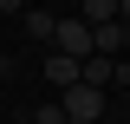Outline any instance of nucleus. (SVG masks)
Here are the masks:
<instances>
[{
  "mask_svg": "<svg viewBox=\"0 0 130 124\" xmlns=\"http://www.w3.org/2000/svg\"><path fill=\"white\" fill-rule=\"evenodd\" d=\"M117 20H124V26H130V0H117Z\"/></svg>",
  "mask_w": 130,
  "mask_h": 124,
  "instance_id": "1a4fd4ad",
  "label": "nucleus"
},
{
  "mask_svg": "<svg viewBox=\"0 0 130 124\" xmlns=\"http://www.w3.org/2000/svg\"><path fill=\"white\" fill-rule=\"evenodd\" d=\"M78 20H117V0H85Z\"/></svg>",
  "mask_w": 130,
  "mask_h": 124,
  "instance_id": "423d86ee",
  "label": "nucleus"
},
{
  "mask_svg": "<svg viewBox=\"0 0 130 124\" xmlns=\"http://www.w3.org/2000/svg\"><path fill=\"white\" fill-rule=\"evenodd\" d=\"M52 52H72V59H85L91 52V20H52Z\"/></svg>",
  "mask_w": 130,
  "mask_h": 124,
  "instance_id": "f257e3e1",
  "label": "nucleus"
},
{
  "mask_svg": "<svg viewBox=\"0 0 130 124\" xmlns=\"http://www.w3.org/2000/svg\"><path fill=\"white\" fill-rule=\"evenodd\" d=\"M20 20H26V39H39V46L52 39V13L46 7H20Z\"/></svg>",
  "mask_w": 130,
  "mask_h": 124,
  "instance_id": "39448f33",
  "label": "nucleus"
},
{
  "mask_svg": "<svg viewBox=\"0 0 130 124\" xmlns=\"http://www.w3.org/2000/svg\"><path fill=\"white\" fill-rule=\"evenodd\" d=\"M91 52L117 59V52H124V20H91Z\"/></svg>",
  "mask_w": 130,
  "mask_h": 124,
  "instance_id": "20e7f679",
  "label": "nucleus"
},
{
  "mask_svg": "<svg viewBox=\"0 0 130 124\" xmlns=\"http://www.w3.org/2000/svg\"><path fill=\"white\" fill-rule=\"evenodd\" d=\"M39 72H46V85H59V92H65V85H78V59H72V52H52V46H46Z\"/></svg>",
  "mask_w": 130,
  "mask_h": 124,
  "instance_id": "7ed1b4c3",
  "label": "nucleus"
},
{
  "mask_svg": "<svg viewBox=\"0 0 130 124\" xmlns=\"http://www.w3.org/2000/svg\"><path fill=\"white\" fill-rule=\"evenodd\" d=\"M32 124H65V105H59V98H46V105H39V118H32Z\"/></svg>",
  "mask_w": 130,
  "mask_h": 124,
  "instance_id": "0eeeda50",
  "label": "nucleus"
},
{
  "mask_svg": "<svg viewBox=\"0 0 130 124\" xmlns=\"http://www.w3.org/2000/svg\"><path fill=\"white\" fill-rule=\"evenodd\" d=\"M20 7H26V0H0V13H20Z\"/></svg>",
  "mask_w": 130,
  "mask_h": 124,
  "instance_id": "6e6552de",
  "label": "nucleus"
},
{
  "mask_svg": "<svg viewBox=\"0 0 130 124\" xmlns=\"http://www.w3.org/2000/svg\"><path fill=\"white\" fill-rule=\"evenodd\" d=\"M59 105H65V118H85V124L104 118V92H98V85H85V78H78V85H65Z\"/></svg>",
  "mask_w": 130,
  "mask_h": 124,
  "instance_id": "f03ea898",
  "label": "nucleus"
}]
</instances>
